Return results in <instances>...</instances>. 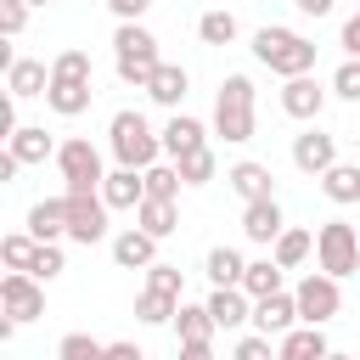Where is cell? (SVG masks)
Instances as JSON below:
<instances>
[{"label": "cell", "instance_id": "6da1fadb", "mask_svg": "<svg viewBox=\"0 0 360 360\" xmlns=\"http://www.w3.org/2000/svg\"><path fill=\"white\" fill-rule=\"evenodd\" d=\"M259 129V90L248 73H225L214 90V135L225 146H248Z\"/></svg>", "mask_w": 360, "mask_h": 360}, {"label": "cell", "instance_id": "7a4b0ae2", "mask_svg": "<svg viewBox=\"0 0 360 360\" xmlns=\"http://www.w3.org/2000/svg\"><path fill=\"white\" fill-rule=\"evenodd\" d=\"M107 152H112V163H124V169H152V163L163 158V129H152L141 107H118V112L107 118Z\"/></svg>", "mask_w": 360, "mask_h": 360}, {"label": "cell", "instance_id": "3957f363", "mask_svg": "<svg viewBox=\"0 0 360 360\" xmlns=\"http://www.w3.org/2000/svg\"><path fill=\"white\" fill-rule=\"evenodd\" d=\"M315 39L298 34V28H281V22H264L253 34V56L276 73V79H298V73H315Z\"/></svg>", "mask_w": 360, "mask_h": 360}, {"label": "cell", "instance_id": "277c9868", "mask_svg": "<svg viewBox=\"0 0 360 360\" xmlns=\"http://www.w3.org/2000/svg\"><path fill=\"white\" fill-rule=\"evenodd\" d=\"M158 34L152 28H141V22H118V34H112V73L124 79V84H135V90H146V79L158 73Z\"/></svg>", "mask_w": 360, "mask_h": 360}, {"label": "cell", "instance_id": "5b68a950", "mask_svg": "<svg viewBox=\"0 0 360 360\" xmlns=\"http://www.w3.org/2000/svg\"><path fill=\"white\" fill-rule=\"evenodd\" d=\"M51 163H56V174H62V191H101V180H107L101 146H96L90 135H68Z\"/></svg>", "mask_w": 360, "mask_h": 360}, {"label": "cell", "instance_id": "8992f818", "mask_svg": "<svg viewBox=\"0 0 360 360\" xmlns=\"http://www.w3.org/2000/svg\"><path fill=\"white\" fill-rule=\"evenodd\" d=\"M315 264L326 270V276H354L360 270V231L349 225V219H326L321 231H315Z\"/></svg>", "mask_w": 360, "mask_h": 360}, {"label": "cell", "instance_id": "52a82bcc", "mask_svg": "<svg viewBox=\"0 0 360 360\" xmlns=\"http://www.w3.org/2000/svg\"><path fill=\"white\" fill-rule=\"evenodd\" d=\"M292 298H298V321H304V326H326V321H338V309H343V281L326 276V270H309V276L292 287Z\"/></svg>", "mask_w": 360, "mask_h": 360}, {"label": "cell", "instance_id": "ba28073f", "mask_svg": "<svg viewBox=\"0 0 360 360\" xmlns=\"http://www.w3.org/2000/svg\"><path fill=\"white\" fill-rule=\"evenodd\" d=\"M68 197V242H79V248H96L101 236H107V197L101 191H62Z\"/></svg>", "mask_w": 360, "mask_h": 360}, {"label": "cell", "instance_id": "9c48e42d", "mask_svg": "<svg viewBox=\"0 0 360 360\" xmlns=\"http://www.w3.org/2000/svg\"><path fill=\"white\" fill-rule=\"evenodd\" d=\"M0 309L11 321H39L45 315V281L28 270H6L0 276Z\"/></svg>", "mask_w": 360, "mask_h": 360}, {"label": "cell", "instance_id": "30bf717a", "mask_svg": "<svg viewBox=\"0 0 360 360\" xmlns=\"http://www.w3.org/2000/svg\"><path fill=\"white\" fill-rule=\"evenodd\" d=\"M332 163H338V135H326L321 124H309V129L292 135V169H298V174H315V180H321Z\"/></svg>", "mask_w": 360, "mask_h": 360}, {"label": "cell", "instance_id": "8fae6325", "mask_svg": "<svg viewBox=\"0 0 360 360\" xmlns=\"http://www.w3.org/2000/svg\"><path fill=\"white\" fill-rule=\"evenodd\" d=\"M326 96L332 90H321V79L315 73H298V79H281V112L287 118H298V124H315L321 118V107H326Z\"/></svg>", "mask_w": 360, "mask_h": 360}, {"label": "cell", "instance_id": "7c38bea8", "mask_svg": "<svg viewBox=\"0 0 360 360\" xmlns=\"http://www.w3.org/2000/svg\"><path fill=\"white\" fill-rule=\"evenodd\" d=\"M225 186H231L242 202H264V197H276V174H270V163H259V158H236V163L225 169Z\"/></svg>", "mask_w": 360, "mask_h": 360}, {"label": "cell", "instance_id": "4fadbf2b", "mask_svg": "<svg viewBox=\"0 0 360 360\" xmlns=\"http://www.w3.org/2000/svg\"><path fill=\"white\" fill-rule=\"evenodd\" d=\"M101 197H107V208L112 214H135L141 202H146V169H124V163H112L107 169V180H101Z\"/></svg>", "mask_w": 360, "mask_h": 360}, {"label": "cell", "instance_id": "5bb4252c", "mask_svg": "<svg viewBox=\"0 0 360 360\" xmlns=\"http://www.w3.org/2000/svg\"><path fill=\"white\" fill-rule=\"evenodd\" d=\"M298 326V298L281 287V292H270V298H253V332H264V338H287Z\"/></svg>", "mask_w": 360, "mask_h": 360}, {"label": "cell", "instance_id": "9a60e30c", "mask_svg": "<svg viewBox=\"0 0 360 360\" xmlns=\"http://www.w3.org/2000/svg\"><path fill=\"white\" fill-rule=\"evenodd\" d=\"M208 129H214V124H202V118H191V112H169V124H163V158L174 163V158L208 146Z\"/></svg>", "mask_w": 360, "mask_h": 360}, {"label": "cell", "instance_id": "2e32d148", "mask_svg": "<svg viewBox=\"0 0 360 360\" xmlns=\"http://www.w3.org/2000/svg\"><path fill=\"white\" fill-rule=\"evenodd\" d=\"M281 231H287V214H281L276 197H264V202H242V236H248V242L270 248Z\"/></svg>", "mask_w": 360, "mask_h": 360}, {"label": "cell", "instance_id": "e0dca14e", "mask_svg": "<svg viewBox=\"0 0 360 360\" xmlns=\"http://www.w3.org/2000/svg\"><path fill=\"white\" fill-rule=\"evenodd\" d=\"M112 264H118V270H146V264H158V236L141 231V225L118 231V236H112Z\"/></svg>", "mask_w": 360, "mask_h": 360}, {"label": "cell", "instance_id": "ac0fdd59", "mask_svg": "<svg viewBox=\"0 0 360 360\" xmlns=\"http://www.w3.org/2000/svg\"><path fill=\"white\" fill-rule=\"evenodd\" d=\"M202 304H208V315H214V326H219V332H236V326H248V321H253V298H248L242 287H214Z\"/></svg>", "mask_w": 360, "mask_h": 360}, {"label": "cell", "instance_id": "d6986e66", "mask_svg": "<svg viewBox=\"0 0 360 360\" xmlns=\"http://www.w3.org/2000/svg\"><path fill=\"white\" fill-rule=\"evenodd\" d=\"M90 101H96V90H90V79H56V73H51V90H45V107H51L56 118H79V112H90Z\"/></svg>", "mask_w": 360, "mask_h": 360}, {"label": "cell", "instance_id": "ffe728a7", "mask_svg": "<svg viewBox=\"0 0 360 360\" xmlns=\"http://www.w3.org/2000/svg\"><path fill=\"white\" fill-rule=\"evenodd\" d=\"M56 146H62V141H51V135H45V124H17V129L6 135V152H11L22 169H28V163L56 158Z\"/></svg>", "mask_w": 360, "mask_h": 360}, {"label": "cell", "instance_id": "44dd1931", "mask_svg": "<svg viewBox=\"0 0 360 360\" xmlns=\"http://www.w3.org/2000/svg\"><path fill=\"white\" fill-rule=\"evenodd\" d=\"M332 343H326V326H292L287 338H276V360H326Z\"/></svg>", "mask_w": 360, "mask_h": 360}, {"label": "cell", "instance_id": "7402d4cb", "mask_svg": "<svg viewBox=\"0 0 360 360\" xmlns=\"http://www.w3.org/2000/svg\"><path fill=\"white\" fill-rule=\"evenodd\" d=\"M6 90H11L17 101H34V96L51 90V68H45L39 56H17V62L6 68Z\"/></svg>", "mask_w": 360, "mask_h": 360}, {"label": "cell", "instance_id": "603a6c76", "mask_svg": "<svg viewBox=\"0 0 360 360\" xmlns=\"http://www.w3.org/2000/svg\"><path fill=\"white\" fill-rule=\"evenodd\" d=\"M186 90H191V73H186L180 62H158V73L146 79V96H152L158 107H169V112H180Z\"/></svg>", "mask_w": 360, "mask_h": 360}, {"label": "cell", "instance_id": "cb8c5ba5", "mask_svg": "<svg viewBox=\"0 0 360 360\" xmlns=\"http://www.w3.org/2000/svg\"><path fill=\"white\" fill-rule=\"evenodd\" d=\"M22 231H34L39 242H62L68 236V197H39L28 208V225Z\"/></svg>", "mask_w": 360, "mask_h": 360}, {"label": "cell", "instance_id": "d4e9b609", "mask_svg": "<svg viewBox=\"0 0 360 360\" xmlns=\"http://www.w3.org/2000/svg\"><path fill=\"white\" fill-rule=\"evenodd\" d=\"M309 253H315V231H309V225H287V231L270 242V259H276L281 270H298Z\"/></svg>", "mask_w": 360, "mask_h": 360}, {"label": "cell", "instance_id": "484cf974", "mask_svg": "<svg viewBox=\"0 0 360 360\" xmlns=\"http://www.w3.org/2000/svg\"><path fill=\"white\" fill-rule=\"evenodd\" d=\"M135 225H141V231H152L158 242H169V236L180 231V208H174L169 197H146V202L135 208Z\"/></svg>", "mask_w": 360, "mask_h": 360}, {"label": "cell", "instance_id": "4316f807", "mask_svg": "<svg viewBox=\"0 0 360 360\" xmlns=\"http://www.w3.org/2000/svg\"><path fill=\"white\" fill-rule=\"evenodd\" d=\"M214 315H208V304H186L180 298V309H174V338L180 343H214Z\"/></svg>", "mask_w": 360, "mask_h": 360}, {"label": "cell", "instance_id": "83f0119b", "mask_svg": "<svg viewBox=\"0 0 360 360\" xmlns=\"http://www.w3.org/2000/svg\"><path fill=\"white\" fill-rule=\"evenodd\" d=\"M321 191H326V202H338V208H349V202H360V163H332L326 174H321Z\"/></svg>", "mask_w": 360, "mask_h": 360}, {"label": "cell", "instance_id": "f1b7e54d", "mask_svg": "<svg viewBox=\"0 0 360 360\" xmlns=\"http://www.w3.org/2000/svg\"><path fill=\"white\" fill-rule=\"evenodd\" d=\"M202 276H208L214 287H242V276H248V259H242L236 248H208V259H202Z\"/></svg>", "mask_w": 360, "mask_h": 360}, {"label": "cell", "instance_id": "f546056e", "mask_svg": "<svg viewBox=\"0 0 360 360\" xmlns=\"http://www.w3.org/2000/svg\"><path fill=\"white\" fill-rule=\"evenodd\" d=\"M236 34H242V22H236V11H225V6H214V11H202L197 17V39L202 45H236Z\"/></svg>", "mask_w": 360, "mask_h": 360}, {"label": "cell", "instance_id": "4dcf8cb0", "mask_svg": "<svg viewBox=\"0 0 360 360\" xmlns=\"http://www.w3.org/2000/svg\"><path fill=\"white\" fill-rule=\"evenodd\" d=\"M287 287V270L276 264V259H248V276H242V292L248 298H270V292H281Z\"/></svg>", "mask_w": 360, "mask_h": 360}, {"label": "cell", "instance_id": "1f68e13d", "mask_svg": "<svg viewBox=\"0 0 360 360\" xmlns=\"http://www.w3.org/2000/svg\"><path fill=\"white\" fill-rule=\"evenodd\" d=\"M174 309H180V298L152 292V287L135 298V321H141V326H174Z\"/></svg>", "mask_w": 360, "mask_h": 360}, {"label": "cell", "instance_id": "d6a6232c", "mask_svg": "<svg viewBox=\"0 0 360 360\" xmlns=\"http://www.w3.org/2000/svg\"><path fill=\"white\" fill-rule=\"evenodd\" d=\"M174 163H180V180H186V186H208V180H219V158H214V146H197V152L174 158Z\"/></svg>", "mask_w": 360, "mask_h": 360}, {"label": "cell", "instance_id": "836d02e7", "mask_svg": "<svg viewBox=\"0 0 360 360\" xmlns=\"http://www.w3.org/2000/svg\"><path fill=\"white\" fill-rule=\"evenodd\" d=\"M34 253H39V236H34V231H11V236H0V264H6V270H28Z\"/></svg>", "mask_w": 360, "mask_h": 360}, {"label": "cell", "instance_id": "e575fe53", "mask_svg": "<svg viewBox=\"0 0 360 360\" xmlns=\"http://www.w3.org/2000/svg\"><path fill=\"white\" fill-rule=\"evenodd\" d=\"M180 186H186V180H180V163H163V158H158V163L146 169V197H169V202H174Z\"/></svg>", "mask_w": 360, "mask_h": 360}, {"label": "cell", "instance_id": "d590c367", "mask_svg": "<svg viewBox=\"0 0 360 360\" xmlns=\"http://www.w3.org/2000/svg\"><path fill=\"white\" fill-rule=\"evenodd\" d=\"M56 360H107V343H96L90 332H62Z\"/></svg>", "mask_w": 360, "mask_h": 360}, {"label": "cell", "instance_id": "8d00e7d4", "mask_svg": "<svg viewBox=\"0 0 360 360\" xmlns=\"http://www.w3.org/2000/svg\"><path fill=\"white\" fill-rule=\"evenodd\" d=\"M146 287L152 292H169V298H186V270L158 259V264H146Z\"/></svg>", "mask_w": 360, "mask_h": 360}, {"label": "cell", "instance_id": "74e56055", "mask_svg": "<svg viewBox=\"0 0 360 360\" xmlns=\"http://www.w3.org/2000/svg\"><path fill=\"white\" fill-rule=\"evenodd\" d=\"M62 270H68V259H62V242H39V253H34L28 276H39V281H56Z\"/></svg>", "mask_w": 360, "mask_h": 360}, {"label": "cell", "instance_id": "f35d334b", "mask_svg": "<svg viewBox=\"0 0 360 360\" xmlns=\"http://www.w3.org/2000/svg\"><path fill=\"white\" fill-rule=\"evenodd\" d=\"M332 96H338V101H360V56H343V62H338Z\"/></svg>", "mask_w": 360, "mask_h": 360}, {"label": "cell", "instance_id": "ab89813d", "mask_svg": "<svg viewBox=\"0 0 360 360\" xmlns=\"http://www.w3.org/2000/svg\"><path fill=\"white\" fill-rule=\"evenodd\" d=\"M51 73H56V79H90V51H79V45H68V51H56V62H51Z\"/></svg>", "mask_w": 360, "mask_h": 360}, {"label": "cell", "instance_id": "60d3db41", "mask_svg": "<svg viewBox=\"0 0 360 360\" xmlns=\"http://www.w3.org/2000/svg\"><path fill=\"white\" fill-rule=\"evenodd\" d=\"M28 11H34L28 0H0V34H6V39H17V34L28 28Z\"/></svg>", "mask_w": 360, "mask_h": 360}, {"label": "cell", "instance_id": "b9f144b4", "mask_svg": "<svg viewBox=\"0 0 360 360\" xmlns=\"http://www.w3.org/2000/svg\"><path fill=\"white\" fill-rule=\"evenodd\" d=\"M231 360H276V343H270L264 332H248V338H236Z\"/></svg>", "mask_w": 360, "mask_h": 360}, {"label": "cell", "instance_id": "7bdbcfd3", "mask_svg": "<svg viewBox=\"0 0 360 360\" xmlns=\"http://www.w3.org/2000/svg\"><path fill=\"white\" fill-rule=\"evenodd\" d=\"M146 6H152V0H107V11H112L118 22H141V17H146Z\"/></svg>", "mask_w": 360, "mask_h": 360}, {"label": "cell", "instance_id": "ee69618b", "mask_svg": "<svg viewBox=\"0 0 360 360\" xmlns=\"http://www.w3.org/2000/svg\"><path fill=\"white\" fill-rule=\"evenodd\" d=\"M338 45H343V56H360V11L343 22V34H338Z\"/></svg>", "mask_w": 360, "mask_h": 360}, {"label": "cell", "instance_id": "f6af8a7d", "mask_svg": "<svg viewBox=\"0 0 360 360\" xmlns=\"http://www.w3.org/2000/svg\"><path fill=\"white\" fill-rule=\"evenodd\" d=\"M107 360H146V354H141V343L118 338V343H107Z\"/></svg>", "mask_w": 360, "mask_h": 360}, {"label": "cell", "instance_id": "bcb514c9", "mask_svg": "<svg viewBox=\"0 0 360 360\" xmlns=\"http://www.w3.org/2000/svg\"><path fill=\"white\" fill-rule=\"evenodd\" d=\"M292 6H298L304 17H332V6H338V0H292Z\"/></svg>", "mask_w": 360, "mask_h": 360}, {"label": "cell", "instance_id": "7dc6e473", "mask_svg": "<svg viewBox=\"0 0 360 360\" xmlns=\"http://www.w3.org/2000/svg\"><path fill=\"white\" fill-rule=\"evenodd\" d=\"M180 360H214V343H180Z\"/></svg>", "mask_w": 360, "mask_h": 360}, {"label": "cell", "instance_id": "c3c4849f", "mask_svg": "<svg viewBox=\"0 0 360 360\" xmlns=\"http://www.w3.org/2000/svg\"><path fill=\"white\" fill-rule=\"evenodd\" d=\"M17 169H22V163H17V158H11V152H0V180H6V186H11V180H17Z\"/></svg>", "mask_w": 360, "mask_h": 360}, {"label": "cell", "instance_id": "681fc988", "mask_svg": "<svg viewBox=\"0 0 360 360\" xmlns=\"http://www.w3.org/2000/svg\"><path fill=\"white\" fill-rule=\"evenodd\" d=\"M326 360H354V354H326Z\"/></svg>", "mask_w": 360, "mask_h": 360}, {"label": "cell", "instance_id": "f907efd6", "mask_svg": "<svg viewBox=\"0 0 360 360\" xmlns=\"http://www.w3.org/2000/svg\"><path fill=\"white\" fill-rule=\"evenodd\" d=\"M28 6H51V0H28Z\"/></svg>", "mask_w": 360, "mask_h": 360}, {"label": "cell", "instance_id": "816d5d0a", "mask_svg": "<svg viewBox=\"0 0 360 360\" xmlns=\"http://www.w3.org/2000/svg\"><path fill=\"white\" fill-rule=\"evenodd\" d=\"M354 360H360V354H354Z\"/></svg>", "mask_w": 360, "mask_h": 360}]
</instances>
